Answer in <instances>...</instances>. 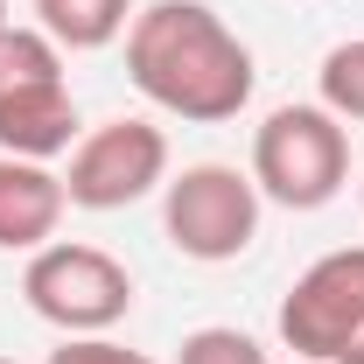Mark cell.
Returning <instances> with one entry per match:
<instances>
[{"label": "cell", "instance_id": "30bf717a", "mask_svg": "<svg viewBox=\"0 0 364 364\" xmlns=\"http://www.w3.org/2000/svg\"><path fill=\"white\" fill-rule=\"evenodd\" d=\"M63 77V49L49 43L43 28H0V98L7 91H28V85H49Z\"/></svg>", "mask_w": 364, "mask_h": 364}, {"label": "cell", "instance_id": "4fadbf2b", "mask_svg": "<svg viewBox=\"0 0 364 364\" xmlns=\"http://www.w3.org/2000/svg\"><path fill=\"white\" fill-rule=\"evenodd\" d=\"M49 364H154V358L147 350H127L119 336H63L49 350Z\"/></svg>", "mask_w": 364, "mask_h": 364}, {"label": "cell", "instance_id": "7a4b0ae2", "mask_svg": "<svg viewBox=\"0 0 364 364\" xmlns=\"http://www.w3.org/2000/svg\"><path fill=\"white\" fill-rule=\"evenodd\" d=\"M245 176L280 210H322L350 182V134L329 105H273L252 134V168Z\"/></svg>", "mask_w": 364, "mask_h": 364}, {"label": "cell", "instance_id": "8fae6325", "mask_svg": "<svg viewBox=\"0 0 364 364\" xmlns=\"http://www.w3.org/2000/svg\"><path fill=\"white\" fill-rule=\"evenodd\" d=\"M316 105H329L343 127L364 119V36H350V43H336L329 56H322V70H316Z\"/></svg>", "mask_w": 364, "mask_h": 364}, {"label": "cell", "instance_id": "9a60e30c", "mask_svg": "<svg viewBox=\"0 0 364 364\" xmlns=\"http://www.w3.org/2000/svg\"><path fill=\"white\" fill-rule=\"evenodd\" d=\"M0 364H14V358H0Z\"/></svg>", "mask_w": 364, "mask_h": 364}, {"label": "cell", "instance_id": "277c9868", "mask_svg": "<svg viewBox=\"0 0 364 364\" xmlns=\"http://www.w3.org/2000/svg\"><path fill=\"white\" fill-rule=\"evenodd\" d=\"M21 294L63 336H112L134 316V273L105 245H77V238H49L43 252H28Z\"/></svg>", "mask_w": 364, "mask_h": 364}, {"label": "cell", "instance_id": "ba28073f", "mask_svg": "<svg viewBox=\"0 0 364 364\" xmlns=\"http://www.w3.org/2000/svg\"><path fill=\"white\" fill-rule=\"evenodd\" d=\"M63 210H70V196L49 161L0 154V252H43L63 225Z\"/></svg>", "mask_w": 364, "mask_h": 364}, {"label": "cell", "instance_id": "52a82bcc", "mask_svg": "<svg viewBox=\"0 0 364 364\" xmlns=\"http://www.w3.org/2000/svg\"><path fill=\"white\" fill-rule=\"evenodd\" d=\"M70 147H77L70 77H49V85H28V91L0 98V154H14V161H56Z\"/></svg>", "mask_w": 364, "mask_h": 364}, {"label": "cell", "instance_id": "9c48e42d", "mask_svg": "<svg viewBox=\"0 0 364 364\" xmlns=\"http://www.w3.org/2000/svg\"><path fill=\"white\" fill-rule=\"evenodd\" d=\"M134 21V0H36V28H43L56 49H105L127 36Z\"/></svg>", "mask_w": 364, "mask_h": 364}, {"label": "cell", "instance_id": "3957f363", "mask_svg": "<svg viewBox=\"0 0 364 364\" xmlns=\"http://www.w3.org/2000/svg\"><path fill=\"white\" fill-rule=\"evenodd\" d=\"M259 182L231 161H189L182 176L161 182V231L182 259L196 267H225L259 238Z\"/></svg>", "mask_w": 364, "mask_h": 364}, {"label": "cell", "instance_id": "6da1fadb", "mask_svg": "<svg viewBox=\"0 0 364 364\" xmlns=\"http://www.w3.org/2000/svg\"><path fill=\"white\" fill-rule=\"evenodd\" d=\"M127 77L134 91L182 127H225L252 105V49L225 28L210 0H154L127 21Z\"/></svg>", "mask_w": 364, "mask_h": 364}, {"label": "cell", "instance_id": "5b68a950", "mask_svg": "<svg viewBox=\"0 0 364 364\" xmlns=\"http://www.w3.org/2000/svg\"><path fill=\"white\" fill-rule=\"evenodd\" d=\"M280 343L301 364H364V245L322 252L280 294Z\"/></svg>", "mask_w": 364, "mask_h": 364}, {"label": "cell", "instance_id": "7c38bea8", "mask_svg": "<svg viewBox=\"0 0 364 364\" xmlns=\"http://www.w3.org/2000/svg\"><path fill=\"white\" fill-rule=\"evenodd\" d=\"M176 364H273V358L259 336H245L231 322H203V329H189L176 343Z\"/></svg>", "mask_w": 364, "mask_h": 364}, {"label": "cell", "instance_id": "5bb4252c", "mask_svg": "<svg viewBox=\"0 0 364 364\" xmlns=\"http://www.w3.org/2000/svg\"><path fill=\"white\" fill-rule=\"evenodd\" d=\"M0 28H7V0H0Z\"/></svg>", "mask_w": 364, "mask_h": 364}, {"label": "cell", "instance_id": "8992f818", "mask_svg": "<svg viewBox=\"0 0 364 364\" xmlns=\"http://www.w3.org/2000/svg\"><path fill=\"white\" fill-rule=\"evenodd\" d=\"M168 182V134L154 119H105L77 134L70 168H63V196L77 210H127L140 196H154Z\"/></svg>", "mask_w": 364, "mask_h": 364}]
</instances>
